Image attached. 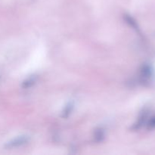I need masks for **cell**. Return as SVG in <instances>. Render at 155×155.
<instances>
[{"instance_id":"obj_2","label":"cell","mask_w":155,"mask_h":155,"mask_svg":"<svg viewBox=\"0 0 155 155\" xmlns=\"http://www.w3.org/2000/svg\"><path fill=\"white\" fill-rule=\"evenodd\" d=\"M148 126V128L149 129H154L155 128V116L153 117L150 120Z\"/></svg>"},{"instance_id":"obj_1","label":"cell","mask_w":155,"mask_h":155,"mask_svg":"<svg viewBox=\"0 0 155 155\" xmlns=\"http://www.w3.org/2000/svg\"><path fill=\"white\" fill-rule=\"evenodd\" d=\"M29 140V138L27 136H20V137L15 138V139H12L9 142H8L5 145V148H15V147L21 146V145L26 144Z\"/></svg>"}]
</instances>
